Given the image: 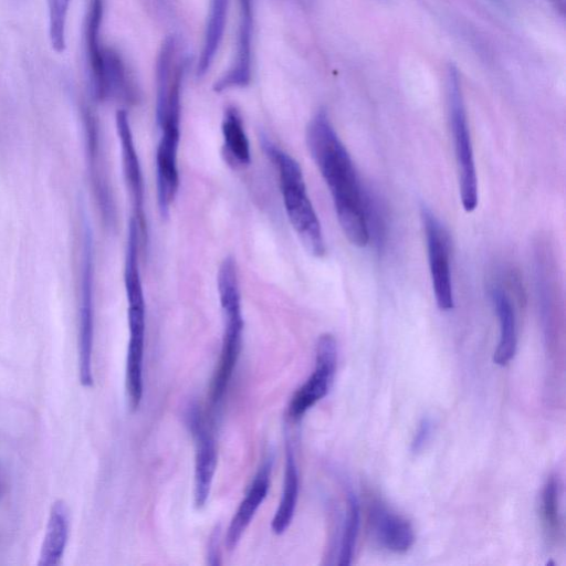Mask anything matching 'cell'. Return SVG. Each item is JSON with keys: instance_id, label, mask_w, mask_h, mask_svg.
<instances>
[{"instance_id": "obj_1", "label": "cell", "mask_w": 566, "mask_h": 566, "mask_svg": "<svg viewBox=\"0 0 566 566\" xmlns=\"http://www.w3.org/2000/svg\"><path fill=\"white\" fill-rule=\"evenodd\" d=\"M306 144L327 185L340 228L355 247L369 243L366 218L368 193L358 178L352 157L327 113L318 111L306 128Z\"/></svg>"}, {"instance_id": "obj_2", "label": "cell", "mask_w": 566, "mask_h": 566, "mask_svg": "<svg viewBox=\"0 0 566 566\" xmlns=\"http://www.w3.org/2000/svg\"><path fill=\"white\" fill-rule=\"evenodd\" d=\"M262 148L279 174L283 205L294 231L312 255L323 256L326 252L323 230L300 164L265 137L262 138Z\"/></svg>"}, {"instance_id": "obj_3", "label": "cell", "mask_w": 566, "mask_h": 566, "mask_svg": "<svg viewBox=\"0 0 566 566\" xmlns=\"http://www.w3.org/2000/svg\"><path fill=\"white\" fill-rule=\"evenodd\" d=\"M219 301L224 328L220 358L210 386V405L217 408L229 387L242 348L243 316L235 260L227 256L220 264L217 275Z\"/></svg>"}, {"instance_id": "obj_4", "label": "cell", "mask_w": 566, "mask_h": 566, "mask_svg": "<svg viewBox=\"0 0 566 566\" xmlns=\"http://www.w3.org/2000/svg\"><path fill=\"white\" fill-rule=\"evenodd\" d=\"M447 96L449 120L458 166L461 202L467 212H472L475 210L479 201L478 177L461 77L458 67L453 64L449 65L447 72Z\"/></svg>"}, {"instance_id": "obj_5", "label": "cell", "mask_w": 566, "mask_h": 566, "mask_svg": "<svg viewBox=\"0 0 566 566\" xmlns=\"http://www.w3.org/2000/svg\"><path fill=\"white\" fill-rule=\"evenodd\" d=\"M428 263L436 303L441 311L454 306L450 268V235L436 214L426 206L421 207Z\"/></svg>"}, {"instance_id": "obj_6", "label": "cell", "mask_w": 566, "mask_h": 566, "mask_svg": "<svg viewBox=\"0 0 566 566\" xmlns=\"http://www.w3.org/2000/svg\"><path fill=\"white\" fill-rule=\"evenodd\" d=\"M93 234L85 220L83 232L82 290L78 313V375L84 387L93 385L92 353L94 335L93 277H94Z\"/></svg>"}, {"instance_id": "obj_7", "label": "cell", "mask_w": 566, "mask_h": 566, "mask_svg": "<svg viewBox=\"0 0 566 566\" xmlns=\"http://www.w3.org/2000/svg\"><path fill=\"white\" fill-rule=\"evenodd\" d=\"M337 364V345L329 333L322 334L316 344L315 367L306 381L295 391L290 405L289 417L301 419L329 391Z\"/></svg>"}, {"instance_id": "obj_8", "label": "cell", "mask_w": 566, "mask_h": 566, "mask_svg": "<svg viewBox=\"0 0 566 566\" xmlns=\"http://www.w3.org/2000/svg\"><path fill=\"white\" fill-rule=\"evenodd\" d=\"M160 138L156 150L157 200L160 214L168 216L179 189L178 147L180 118L165 119L160 125Z\"/></svg>"}, {"instance_id": "obj_9", "label": "cell", "mask_w": 566, "mask_h": 566, "mask_svg": "<svg viewBox=\"0 0 566 566\" xmlns=\"http://www.w3.org/2000/svg\"><path fill=\"white\" fill-rule=\"evenodd\" d=\"M187 426L195 439L193 501L197 509L206 505L217 469V446L211 426L205 420L198 406L187 413Z\"/></svg>"}, {"instance_id": "obj_10", "label": "cell", "mask_w": 566, "mask_h": 566, "mask_svg": "<svg viewBox=\"0 0 566 566\" xmlns=\"http://www.w3.org/2000/svg\"><path fill=\"white\" fill-rule=\"evenodd\" d=\"M252 40L253 0H239L235 55L228 71L214 83L216 92L244 87L249 84L252 70Z\"/></svg>"}, {"instance_id": "obj_11", "label": "cell", "mask_w": 566, "mask_h": 566, "mask_svg": "<svg viewBox=\"0 0 566 566\" xmlns=\"http://www.w3.org/2000/svg\"><path fill=\"white\" fill-rule=\"evenodd\" d=\"M116 129L120 143L124 178L134 207V218L138 223L139 231L145 234L146 222L143 172L135 148L128 115L124 109H118L116 113Z\"/></svg>"}, {"instance_id": "obj_12", "label": "cell", "mask_w": 566, "mask_h": 566, "mask_svg": "<svg viewBox=\"0 0 566 566\" xmlns=\"http://www.w3.org/2000/svg\"><path fill=\"white\" fill-rule=\"evenodd\" d=\"M368 523L375 541L392 553H405L415 543L413 527L381 501H374L368 512Z\"/></svg>"}, {"instance_id": "obj_13", "label": "cell", "mask_w": 566, "mask_h": 566, "mask_svg": "<svg viewBox=\"0 0 566 566\" xmlns=\"http://www.w3.org/2000/svg\"><path fill=\"white\" fill-rule=\"evenodd\" d=\"M271 468L272 457L262 462L244 499L238 506L226 534L224 544L228 551H233L237 547L258 509L265 500L270 489Z\"/></svg>"}, {"instance_id": "obj_14", "label": "cell", "mask_w": 566, "mask_h": 566, "mask_svg": "<svg viewBox=\"0 0 566 566\" xmlns=\"http://www.w3.org/2000/svg\"><path fill=\"white\" fill-rule=\"evenodd\" d=\"M490 295L500 323V339L493 360L496 365L505 366L515 356L517 348L515 311L507 292L501 285H493Z\"/></svg>"}, {"instance_id": "obj_15", "label": "cell", "mask_w": 566, "mask_h": 566, "mask_svg": "<svg viewBox=\"0 0 566 566\" xmlns=\"http://www.w3.org/2000/svg\"><path fill=\"white\" fill-rule=\"evenodd\" d=\"M69 527V509L63 500H57L52 504L49 514L39 566H56L61 563L67 543Z\"/></svg>"}, {"instance_id": "obj_16", "label": "cell", "mask_w": 566, "mask_h": 566, "mask_svg": "<svg viewBox=\"0 0 566 566\" xmlns=\"http://www.w3.org/2000/svg\"><path fill=\"white\" fill-rule=\"evenodd\" d=\"M298 491L300 478L294 450L290 440H286L282 495L271 524L274 534L281 535L289 528L295 513Z\"/></svg>"}, {"instance_id": "obj_17", "label": "cell", "mask_w": 566, "mask_h": 566, "mask_svg": "<svg viewBox=\"0 0 566 566\" xmlns=\"http://www.w3.org/2000/svg\"><path fill=\"white\" fill-rule=\"evenodd\" d=\"M103 3L104 0H88L85 23L86 54L90 64L93 91L97 98H99L103 82L104 48H102L99 39L104 10Z\"/></svg>"}, {"instance_id": "obj_18", "label": "cell", "mask_w": 566, "mask_h": 566, "mask_svg": "<svg viewBox=\"0 0 566 566\" xmlns=\"http://www.w3.org/2000/svg\"><path fill=\"white\" fill-rule=\"evenodd\" d=\"M229 0H211L205 40L197 65V75H205L210 69L222 41Z\"/></svg>"}, {"instance_id": "obj_19", "label": "cell", "mask_w": 566, "mask_h": 566, "mask_svg": "<svg viewBox=\"0 0 566 566\" xmlns=\"http://www.w3.org/2000/svg\"><path fill=\"white\" fill-rule=\"evenodd\" d=\"M221 132L223 147L229 159L237 166H249L251 163L250 143L242 117L235 107L226 109Z\"/></svg>"}, {"instance_id": "obj_20", "label": "cell", "mask_w": 566, "mask_h": 566, "mask_svg": "<svg viewBox=\"0 0 566 566\" xmlns=\"http://www.w3.org/2000/svg\"><path fill=\"white\" fill-rule=\"evenodd\" d=\"M346 497L347 507L342 528L337 562L340 566H347L352 563L360 523V509L356 494L352 490H348Z\"/></svg>"}, {"instance_id": "obj_21", "label": "cell", "mask_w": 566, "mask_h": 566, "mask_svg": "<svg viewBox=\"0 0 566 566\" xmlns=\"http://www.w3.org/2000/svg\"><path fill=\"white\" fill-rule=\"evenodd\" d=\"M559 484L556 476H551L542 491L541 516L544 531L549 539H556L560 531Z\"/></svg>"}, {"instance_id": "obj_22", "label": "cell", "mask_w": 566, "mask_h": 566, "mask_svg": "<svg viewBox=\"0 0 566 566\" xmlns=\"http://www.w3.org/2000/svg\"><path fill=\"white\" fill-rule=\"evenodd\" d=\"M71 0H48L49 39L51 48L56 53H63L66 48V21Z\"/></svg>"}, {"instance_id": "obj_23", "label": "cell", "mask_w": 566, "mask_h": 566, "mask_svg": "<svg viewBox=\"0 0 566 566\" xmlns=\"http://www.w3.org/2000/svg\"><path fill=\"white\" fill-rule=\"evenodd\" d=\"M434 430V422L428 416L423 417L413 434L411 450L413 453L422 451L431 439Z\"/></svg>"}, {"instance_id": "obj_24", "label": "cell", "mask_w": 566, "mask_h": 566, "mask_svg": "<svg viewBox=\"0 0 566 566\" xmlns=\"http://www.w3.org/2000/svg\"><path fill=\"white\" fill-rule=\"evenodd\" d=\"M220 527H217L209 539L208 548H207V563L211 566L220 565Z\"/></svg>"}, {"instance_id": "obj_25", "label": "cell", "mask_w": 566, "mask_h": 566, "mask_svg": "<svg viewBox=\"0 0 566 566\" xmlns=\"http://www.w3.org/2000/svg\"><path fill=\"white\" fill-rule=\"evenodd\" d=\"M553 7L563 15L565 11V0H549Z\"/></svg>"}, {"instance_id": "obj_26", "label": "cell", "mask_w": 566, "mask_h": 566, "mask_svg": "<svg viewBox=\"0 0 566 566\" xmlns=\"http://www.w3.org/2000/svg\"><path fill=\"white\" fill-rule=\"evenodd\" d=\"M3 494V480H2V475H1V470H0V499Z\"/></svg>"}]
</instances>
